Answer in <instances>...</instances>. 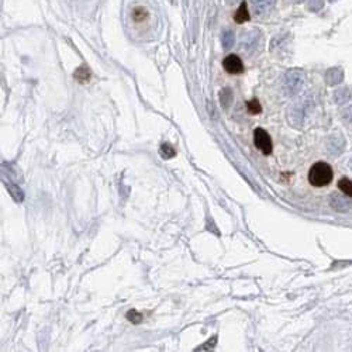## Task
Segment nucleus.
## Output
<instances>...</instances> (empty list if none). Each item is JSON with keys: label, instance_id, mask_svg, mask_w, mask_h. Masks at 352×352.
Instances as JSON below:
<instances>
[{"label": "nucleus", "instance_id": "obj_1", "mask_svg": "<svg viewBox=\"0 0 352 352\" xmlns=\"http://www.w3.org/2000/svg\"><path fill=\"white\" fill-rule=\"evenodd\" d=\"M308 181L313 186H326L333 181V169L326 162H317L308 172Z\"/></svg>", "mask_w": 352, "mask_h": 352}, {"label": "nucleus", "instance_id": "obj_7", "mask_svg": "<svg viewBox=\"0 0 352 352\" xmlns=\"http://www.w3.org/2000/svg\"><path fill=\"white\" fill-rule=\"evenodd\" d=\"M344 81V72L340 68H331L326 72V82L328 85H338Z\"/></svg>", "mask_w": 352, "mask_h": 352}, {"label": "nucleus", "instance_id": "obj_13", "mask_svg": "<svg viewBox=\"0 0 352 352\" xmlns=\"http://www.w3.org/2000/svg\"><path fill=\"white\" fill-rule=\"evenodd\" d=\"M6 188L9 189V192L12 193V196L14 197V200L23 201V199H24V193H23V190H21V189H19L16 185H13V183H7Z\"/></svg>", "mask_w": 352, "mask_h": 352}, {"label": "nucleus", "instance_id": "obj_14", "mask_svg": "<svg viewBox=\"0 0 352 352\" xmlns=\"http://www.w3.org/2000/svg\"><path fill=\"white\" fill-rule=\"evenodd\" d=\"M220 101L224 107H228L231 104V101H233V92H231V89L226 88L221 90Z\"/></svg>", "mask_w": 352, "mask_h": 352}, {"label": "nucleus", "instance_id": "obj_3", "mask_svg": "<svg viewBox=\"0 0 352 352\" xmlns=\"http://www.w3.org/2000/svg\"><path fill=\"white\" fill-rule=\"evenodd\" d=\"M254 143H255V147L264 155H269L272 150H273L272 139H270L269 134L265 131L264 128H255V131H254Z\"/></svg>", "mask_w": 352, "mask_h": 352}, {"label": "nucleus", "instance_id": "obj_9", "mask_svg": "<svg viewBox=\"0 0 352 352\" xmlns=\"http://www.w3.org/2000/svg\"><path fill=\"white\" fill-rule=\"evenodd\" d=\"M352 90L349 88H341L334 93V100L337 104H344L346 101L351 99Z\"/></svg>", "mask_w": 352, "mask_h": 352}, {"label": "nucleus", "instance_id": "obj_17", "mask_svg": "<svg viewBox=\"0 0 352 352\" xmlns=\"http://www.w3.org/2000/svg\"><path fill=\"white\" fill-rule=\"evenodd\" d=\"M247 109H248V112L251 114H258L262 112V107H261V104H259V101L257 99H252V100L248 101L247 103Z\"/></svg>", "mask_w": 352, "mask_h": 352}, {"label": "nucleus", "instance_id": "obj_21", "mask_svg": "<svg viewBox=\"0 0 352 352\" xmlns=\"http://www.w3.org/2000/svg\"><path fill=\"white\" fill-rule=\"evenodd\" d=\"M342 119L345 120L346 123H352V106L342 112Z\"/></svg>", "mask_w": 352, "mask_h": 352}, {"label": "nucleus", "instance_id": "obj_8", "mask_svg": "<svg viewBox=\"0 0 352 352\" xmlns=\"http://www.w3.org/2000/svg\"><path fill=\"white\" fill-rule=\"evenodd\" d=\"M234 20H235V23H238V24H242V23H245V21L250 20V12H248V7H247V2H242V3L239 5L237 12L234 14Z\"/></svg>", "mask_w": 352, "mask_h": 352}, {"label": "nucleus", "instance_id": "obj_11", "mask_svg": "<svg viewBox=\"0 0 352 352\" xmlns=\"http://www.w3.org/2000/svg\"><path fill=\"white\" fill-rule=\"evenodd\" d=\"M338 189H340L344 195H346L348 197H351L352 199V181L351 179H348V178H342V179H340V181H338Z\"/></svg>", "mask_w": 352, "mask_h": 352}, {"label": "nucleus", "instance_id": "obj_20", "mask_svg": "<svg viewBox=\"0 0 352 352\" xmlns=\"http://www.w3.org/2000/svg\"><path fill=\"white\" fill-rule=\"evenodd\" d=\"M323 5H324L323 0H308L307 7L311 12H319L321 7H323Z\"/></svg>", "mask_w": 352, "mask_h": 352}, {"label": "nucleus", "instance_id": "obj_23", "mask_svg": "<svg viewBox=\"0 0 352 352\" xmlns=\"http://www.w3.org/2000/svg\"><path fill=\"white\" fill-rule=\"evenodd\" d=\"M349 168H351V169H352V158H351V159H349Z\"/></svg>", "mask_w": 352, "mask_h": 352}, {"label": "nucleus", "instance_id": "obj_6", "mask_svg": "<svg viewBox=\"0 0 352 352\" xmlns=\"http://www.w3.org/2000/svg\"><path fill=\"white\" fill-rule=\"evenodd\" d=\"M276 0H251L252 9L257 16H264L269 12L272 7L275 6Z\"/></svg>", "mask_w": 352, "mask_h": 352}, {"label": "nucleus", "instance_id": "obj_19", "mask_svg": "<svg viewBox=\"0 0 352 352\" xmlns=\"http://www.w3.org/2000/svg\"><path fill=\"white\" fill-rule=\"evenodd\" d=\"M127 320H130L131 323H135V324H138V323H141V320H143V315L139 314L137 310H130V311L127 313Z\"/></svg>", "mask_w": 352, "mask_h": 352}, {"label": "nucleus", "instance_id": "obj_22", "mask_svg": "<svg viewBox=\"0 0 352 352\" xmlns=\"http://www.w3.org/2000/svg\"><path fill=\"white\" fill-rule=\"evenodd\" d=\"M235 2H238V0H227V3H228V5H234Z\"/></svg>", "mask_w": 352, "mask_h": 352}, {"label": "nucleus", "instance_id": "obj_16", "mask_svg": "<svg viewBox=\"0 0 352 352\" xmlns=\"http://www.w3.org/2000/svg\"><path fill=\"white\" fill-rule=\"evenodd\" d=\"M161 154H162V157L166 158V159H168V158H173L176 155L175 148L170 144H168V143H164V144L161 145Z\"/></svg>", "mask_w": 352, "mask_h": 352}, {"label": "nucleus", "instance_id": "obj_12", "mask_svg": "<svg viewBox=\"0 0 352 352\" xmlns=\"http://www.w3.org/2000/svg\"><path fill=\"white\" fill-rule=\"evenodd\" d=\"M147 17H148V12H147V9H145V7L138 6L132 10V20H134V21L141 23V21H144Z\"/></svg>", "mask_w": 352, "mask_h": 352}, {"label": "nucleus", "instance_id": "obj_18", "mask_svg": "<svg viewBox=\"0 0 352 352\" xmlns=\"http://www.w3.org/2000/svg\"><path fill=\"white\" fill-rule=\"evenodd\" d=\"M258 43V34L257 32H250L245 38V48H250V47H255Z\"/></svg>", "mask_w": 352, "mask_h": 352}, {"label": "nucleus", "instance_id": "obj_15", "mask_svg": "<svg viewBox=\"0 0 352 352\" xmlns=\"http://www.w3.org/2000/svg\"><path fill=\"white\" fill-rule=\"evenodd\" d=\"M221 41H223V47L226 50H230L231 47L235 43V37H234L233 31H224L223 32V37H221Z\"/></svg>", "mask_w": 352, "mask_h": 352}, {"label": "nucleus", "instance_id": "obj_4", "mask_svg": "<svg viewBox=\"0 0 352 352\" xmlns=\"http://www.w3.org/2000/svg\"><path fill=\"white\" fill-rule=\"evenodd\" d=\"M223 66L228 74H241V72H244V63L241 61V58L238 55H234V54L226 57V59L223 61Z\"/></svg>", "mask_w": 352, "mask_h": 352}, {"label": "nucleus", "instance_id": "obj_5", "mask_svg": "<svg viewBox=\"0 0 352 352\" xmlns=\"http://www.w3.org/2000/svg\"><path fill=\"white\" fill-rule=\"evenodd\" d=\"M351 197H348V196H342V195H338V193H333L331 195V197H330V204H331V207L335 208V210H340V212H346V210H349V207H351V200H349Z\"/></svg>", "mask_w": 352, "mask_h": 352}, {"label": "nucleus", "instance_id": "obj_2", "mask_svg": "<svg viewBox=\"0 0 352 352\" xmlns=\"http://www.w3.org/2000/svg\"><path fill=\"white\" fill-rule=\"evenodd\" d=\"M304 83V75L300 71H289L285 75V82H283V89L288 96H293V94L299 93L300 89L303 88Z\"/></svg>", "mask_w": 352, "mask_h": 352}, {"label": "nucleus", "instance_id": "obj_10", "mask_svg": "<svg viewBox=\"0 0 352 352\" xmlns=\"http://www.w3.org/2000/svg\"><path fill=\"white\" fill-rule=\"evenodd\" d=\"M74 78H75L78 82L86 83L89 79H90V71H89L86 66H81V68H78V69L75 71Z\"/></svg>", "mask_w": 352, "mask_h": 352}]
</instances>
